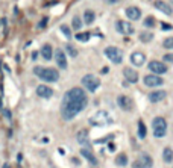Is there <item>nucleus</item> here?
Listing matches in <instances>:
<instances>
[{"label":"nucleus","mask_w":173,"mask_h":168,"mask_svg":"<svg viewBox=\"0 0 173 168\" xmlns=\"http://www.w3.org/2000/svg\"><path fill=\"white\" fill-rule=\"evenodd\" d=\"M86 103H88V98H84V100H72V101H62V106H61V115H62V118L65 121L73 120L79 112L85 109Z\"/></svg>","instance_id":"nucleus-1"},{"label":"nucleus","mask_w":173,"mask_h":168,"mask_svg":"<svg viewBox=\"0 0 173 168\" xmlns=\"http://www.w3.org/2000/svg\"><path fill=\"white\" fill-rule=\"evenodd\" d=\"M35 76H38L44 82H56L59 79V73L55 68H47V67H35L33 68Z\"/></svg>","instance_id":"nucleus-2"},{"label":"nucleus","mask_w":173,"mask_h":168,"mask_svg":"<svg viewBox=\"0 0 173 168\" xmlns=\"http://www.w3.org/2000/svg\"><path fill=\"white\" fill-rule=\"evenodd\" d=\"M152 130H153V135L157 138H162L167 133V121H166V118H162V117L153 118V121H152Z\"/></svg>","instance_id":"nucleus-3"},{"label":"nucleus","mask_w":173,"mask_h":168,"mask_svg":"<svg viewBox=\"0 0 173 168\" xmlns=\"http://www.w3.org/2000/svg\"><path fill=\"white\" fill-rule=\"evenodd\" d=\"M105 55H106V58H108L111 62H114V64H120V62L123 61V53H122V50H120L118 47H114V45L106 47V49H105Z\"/></svg>","instance_id":"nucleus-4"},{"label":"nucleus","mask_w":173,"mask_h":168,"mask_svg":"<svg viewBox=\"0 0 173 168\" xmlns=\"http://www.w3.org/2000/svg\"><path fill=\"white\" fill-rule=\"evenodd\" d=\"M86 98V94L85 91L82 89V88H72V89H69L67 93H65V96L62 98V101H72V100H84Z\"/></svg>","instance_id":"nucleus-5"},{"label":"nucleus","mask_w":173,"mask_h":168,"mask_svg":"<svg viewBox=\"0 0 173 168\" xmlns=\"http://www.w3.org/2000/svg\"><path fill=\"white\" fill-rule=\"evenodd\" d=\"M82 85L85 86L90 93H94L100 86V80L96 76H93V74H86V76L82 77Z\"/></svg>","instance_id":"nucleus-6"},{"label":"nucleus","mask_w":173,"mask_h":168,"mask_svg":"<svg viewBox=\"0 0 173 168\" xmlns=\"http://www.w3.org/2000/svg\"><path fill=\"white\" fill-rule=\"evenodd\" d=\"M143 82L146 86H150V88H155V86H161L162 85V77L158 76V74H147V76H144Z\"/></svg>","instance_id":"nucleus-7"},{"label":"nucleus","mask_w":173,"mask_h":168,"mask_svg":"<svg viewBox=\"0 0 173 168\" xmlns=\"http://www.w3.org/2000/svg\"><path fill=\"white\" fill-rule=\"evenodd\" d=\"M149 70L152 71L153 74H164V73H167V67H166V64H162L161 61H150L149 62Z\"/></svg>","instance_id":"nucleus-8"},{"label":"nucleus","mask_w":173,"mask_h":168,"mask_svg":"<svg viewBox=\"0 0 173 168\" xmlns=\"http://www.w3.org/2000/svg\"><path fill=\"white\" fill-rule=\"evenodd\" d=\"M115 28H117V30H118L120 33H125V35H131V33H134V26H132L131 23H128V21H123V20L117 21Z\"/></svg>","instance_id":"nucleus-9"},{"label":"nucleus","mask_w":173,"mask_h":168,"mask_svg":"<svg viewBox=\"0 0 173 168\" xmlns=\"http://www.w3.org/2000/svg\"><path fill=\"white\" fill-rule=\"evenodd\" d=\"M55 61H56V65L59 68H62V70H65L67 65H69L67 64V56H65V53L62 50H59V49L55 52Z\"/></svg>","instance_id":"nucleus-10"},{"label":"nucleus","mask_w":173,"mask_h":168,"mask_svg":"<svg viewBox=\"0 0 173 168\" xmlns=\"http://www.w3.org/2000/svg\"><path fill=\"white\" fill-rule=\"evenodd\" d=\"M131 62L135 65V67H141L144 62H146V55L143 52H134L131 55Z\"/></svg>","instance_id":"nucleus-11"},{"label":"nucleus","mask_w":173,"mask_h":168,"mask_svg":"<svg viewBox=\"0 0 173 168\" xmlns=\"http://www.w3.org/2000/svg\"><path fill=\"white\" fill-rule=\"evenodd\" d=\"M123 74H125V77H126V80H128L129 84H137V82H138V73L135 70H132L131 67L123 68Z\"/></svg>","instance_id":"nucleus-12"},{"label":"nucleus","mask_w":173,"mask_h":168,"mask_svg":"<svg viewBox=\"0 0 173 168\" xmlns=\"http://www.w3.org/2000/svg\"><path fill=\"white\" fill-rule=\"evenodd\" d=\"M37 94L43 98H49L53 96V89L50 86H47V85H38L37 86Z\"/></svg>","instance_id":"nucleus-13"},{"label":"nucleus","mask_w":173,"mask_h":168,"mask_svg":"<svg viewBox=\"0 0 173 168\" xmlns=\"http://www.w3.org/2000/svg\"><path fill=\"white\" fill-rule=\"evenodd\" d=\"M125 14H126V17L131 18V20H138V18H141V11H140L137 6H129V8H126Z\"/></svg>","instance_id":"nucleus-14"},{"label":"nucleus","mask_w":173,"mask_h":168,"mask_svg":"<svg viewBox=\"0 0 173 168\" xmlns=\"http://www.w3.org/2000/svg\"><path fill=\"white\" fill-rule=\"evenodd\" d=\"M117 103H118V106H120L123 111H131V109H132V101H131V98L126 97V96H120V97L117 98Z\"/></svg>","instance_id":"nucleus-15"},{"label":"nucleus","mask_w":173,"mask_h":168,"mask_svg":"<svg viewBox=\"0 0 173 168\" xmlns=\"http://www.w3.org/2000/svg\"><path fill=\"white\" fill-rule=\"evenodd\" d=\"M166 91H162V89H159V91H152L150 94H149V100H150V103H158L161 100H164L166 98Z\"/></svg>","instance_id":"nucleus-16"},{"label":"nucleus","mask_w":173,"mask_h":168,"mask_svg":"<svg viewBox=\"0 0 173 168\" xmlns=\"http://www.w3.org/2000/svg\"><path fill=\"white\" fill-rule=\"evenodd\" d=\"M155 8L158 9V11H161L162 14H166V15H172V8L166 3V2H162V0H157L155 2Z\"/></svg>","instance_id":"nucleus-17"},{"label":"nucleus","mask_w":173,"mask_h":168,"mask_svg":"<svg viewBox=\"0 0 173 168\" xmlns=\"http://www.w3.org/2000/svg\"><path fill=\"white\" fill-rule=\"evenodd\" d=\"M81 154L85 157V159L90 162V164H91V165H97V157L93 154V152H91V150H88V149H82V150H81Z\"/></svg>","instance_id":"nucleus-18"},{"label":"nucleus","mask_w":173,"mask_h":168,"mask_svg":"<svg viewBox=\"0 0 173 168\" xmlns=\"http://www.w3.org/2000/svg\"><path fill=\"white\" fill-rule=\"evenodd\" d=\"M41 56L46 61H50L53 58V49H52L50 44H44L43 47H41Z\"/></svg>","instance_id":"nucleus-19"},{"label":"nucleus","mask_w":173,"mask_h":168,"mask_svg":"<svg viewBox=\"0 0 173 168\" xmlns=\"http://www.w3.org/2000/svg\"><path fill=\"white\" fill-rule=\"evenodd\" d=\"M162 159H164V162H167V164H170L173 161V150L170 147H166V149L162 150Z\"/></svg>","instance_id":"nucleus-20"},{"label":"nucleus","mask_w":173,"mask_h":168,"mask_svg":"<svg viewBox=\"0 0 173 168\" xmlns=\"http://www.w3.org/2000/svg\"><path fill=\"white\" fill-rule=\"evenodd\" d=\"M94 18H96L94 11H91V9H86L85 12H84V21H85L86 24H91V23H94Z\"/></svg>","instance_id":"nucleus-21"},{"label":"nucleus","mask_w":173,"mask_h":168,"mask_svg":"<svg viewBox=\"0 0 173 168\" xmlns=\"http://www.w3.org/2000/svg\"><path fill=\"white\" fill-rule=\"evenodd\" d=\"M76 140L79 144H88V130H81L76 135Z\"/></svg>","instance_id":"nucleus-22"},{"label":"nucleus","mask_w":173,"mask_h":168,"mask_svg":"<svg viewBox=\"0 0 173 168\" xmlns=\"http://www.w3.org/2000/svg\"><path fill=\"white\" fill-rule=\"evenodd\" d=\"M140 162L143 164L144 168H152V165H153V161H152V157H150L149 154H146V153H143L141 159H140Z\"/></svg>","instance_id":"nucleus-23"},{"label":"nucleus","mask_w":173,"mask_h":168,"mask_svg":"<svg viewBox=\"0 0 173 168\" xmlns=\"http://www.w3.org/2000/svg\"><path fill=\"white\" fill-rule=\"evenodd\" d=\"M146 133H147L146 124H144L143 120H140V121H138V138H140V140H144V138H146Z\"/></svg>","instance_id":"nucleus-24"},{"label":"nucleus","mask_w":173,"mask_h":168,"mask_svg":"<svg viewBox=\"0 0 173 168\" xmlns=\"http://www.w3.org/2000/svg\"><path fill=\"white\" fill-rule=\"evenodd\" d=\"M115 164H117L118 167H125V165L128 164V156L125 153H120L117 157H115Z\"/></svg>","instance_id":"nucleus-25"},{"label":"nucleus","mask_w":173,"mask_h":168,"mask_svg":"<svg viewBox=\"0 0 173 168\" xmlns=\"http://www.w3.org/2000/svg\"><path fill=\"white\" fill-rule=\"evenodd\" d=\"M140 40H141V42H150L153 40V33L152 32H141L140 33Z\"/></svg>","instance_id":"nucleus-26"},{"label":"nucleus","mask_w":173,"mask_h":168,"mask_svg":"<svg viewBox=\"0 0 173 168\" xmlns=\"http://www.w3.org/2000/svg\"><path fill=\"white\" fill-rule=\"evenodd\" d=\"M72 26H73V29H74V30H79V29L82 28V20H81L79 17H73Z\"/></svg>","instance_id":"nucleus-27"},{"label":"nucleus","mask_w":173,"mask_h":168,"mask_svg":"<svg viewBox=\"0 0 173 168\" xmlns=\"http://www.w3.org/2000/svg\"><path fill=\"white\" fill-rule=\"evenodd\" d=\"M65 49H67V52H69V55L72 56V58H76V56H78V50H76V49L73 47L72 44H67V47H65Z\"/></svg>","instance_id":"nucleus-28"},{"label":"nucleus","mask_w":173,"mask_h":168,"mask_svg":"<svg viewBox=\"0 0 173 168\" xmlns=\"http://www.w3.org/2000/svg\"><path fill=\"white\" fill-rule=\"evenodd\" d=\"M76 40H79V41H82V42H85L90 40V33L88 32H85V33H78L76 35Z\"/></svg>","instance_id":"nucleus-29"},{"label":"nucleus","mask_w":173,"mask_h":168,"mask_svg":"<svg viewBox=\"0 0 173 168\" xmlns=\"http://www.w3.org/2000/svg\"><path fill=\"white\" fill-rule=\"evenodd\" d=\"M162 47H164V49H173V37L166 38L164 42H162Z\"/></svg>","instance_id":"nucleus-30"},{"label":"nucleus","mask_w":173,"mask_h":168,"mask_svg":"<svg viewBox=\"0 0 173 168\" xmlns=\"http://www.w3.org/2000/svg\"><path fill=\"white\" fill-rule=\"evenodd\" d=\"M61 30H62V33H64L67 38H70V37H72V32H70V29L67 28L65 24H62V26H61Z\"/></svg>","instance_id":"nucleus-31"},{"label":"nucleus","mask_w":173,"mask_h":168,"mask_svg":"<svg viewBox=\"0 0 173 168\" xmlns=\"http://www.w3.org/2000/svg\"><path fill=\"white\" fill-rule=\"evenodd\" d=\"M144 24H146L147 28H149V26L152 28V26L155 24V18H153V17H147V18H146V21H144Z\"/></svg>","instance_id":"nucleus-32"},{"label":"nucleus","mask_w":173,"mask_h":168,"mask_svg":"<svg viewBox=\"0 0 173 168\" xmlns=\"http://www.w3.org/2000/svg\"><path fill=\"white\" fill-rule=\"evenodd\" d=\"M164 61H167V62H172L173 64V55L172 53H167V55H164V58H162Z\"/></svg>","instance_id":"nucleus-33"},{"label":"nucleus","mask_w":173,"mask_h":168,"mask_svg":"<svg viewBox=\"0 0 173 168\" xmlns=\"http://www.w3.org/2000/svg\"><path fill=\"white\" fill-rule=\"evenodd\" d=\"M47 21H49V18H47V17H44L43 20L40 21V24H38V26H40V28H41V29H43V28H46V24H47Z\"/></svg>","instance_id":"nucleus-34"},{"label":"nucleus","mask_w":173,"mask_h":168,"mask_svg":"<svg viewBox=\"0 0 173 168\" xmlns=\"http://www.w3.org/2000/svg\"><path fill=\"white\" fill-rule=\"evenodd\" d=\"M132 168H144V167H143V164H141L140 161H135V162L132 164Z\"/></svg>","instance_id":"nucleus-35"},{"label":"nucleus","mask_w":173,"mask_h":168,"mask_svg":"<svg viewBox=\"0 0 173 168\" xmlns=\"http://www.w3.org/2000/svg\"><path fill=\"white\" fill-rule=\"evenodd\" d=\"M161 28H162V29H167V30H170V29H172V26H170V24H167V23H162V24H161Z\"/></svg>","instance_id":"nucleus-36"},{"label":"nucleus","mask_w":173,"mask_h":168,"mask_svg":"<svg viewBox=\"0 0 173 168\" xmlns=\"http://www.w3.org/2000/svg\"><path fill=\"white\" fill-rule=\"evenodd\" d=\"M5 115H6V118H11V112L9 111H5Z\"/></svg>","instance_id":"nucleus-37"},{"label":"nucleus","mask_w":173,"mask_h":168,"mask_svg":"<svg viewBox=\"0 0 173 168\" xmlns=\"http://www.w3.org/2000/svg\"><path fill=\"white\" fill-rule=\"evenodd\" d=\"M108 3H117V2H120V0H106Z\"/></svg>","instance_id":"nucleus-38"}]
</instances>
